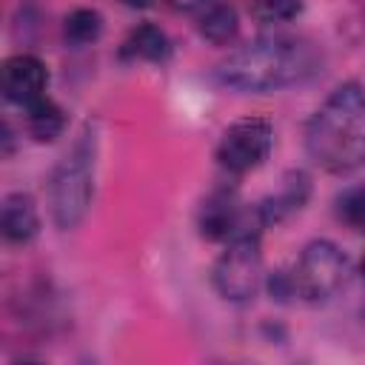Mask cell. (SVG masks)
I'll use <instances>...</instances> for the list:
<instances>
[{
    "label": "cell",
    "instance_id": "6da1fadb",
    "mask_svg": "<svg viewBox=\"0 0 365 365\" xmlns=\"http://www.w3.org/2000/svg\"><path fill=\"white\" fill-rule=\"evenodd\" d=\"M319 66L322 54L311 40L271 34L231 51L214 77L237 91H279L311 80Z\"/></svg>",
    "mask_w": 365,
    "mask_h": 365
},
{
    "label": "cell",
    "instance_id": "7a4b0ae2",
    "mask_svg": "<svg viewBox=\"0 0 365 365\" xmlns=\"http://www.w3.org/2000/svg\"><path fill=\"white\" fill-rule=\"evenodd\" d=\"M311 160L331 174H348L365 163V88L345 83L314 111L305 128Z\"/></svg>",
    "mask_w": 365,
    "mask_h": 365
},
{
    "label": "cell",
    "instance_id": "3957f363",
    "mask_svg": "<svg viewBox=\"0 0 365 365\" xmlns=\"http://www.w3.org/2000/svg\"><path fill=\"white\" fill-rule=\"evenodd\" d=\"M94 197V140L83 134L60 160L48 180V208L57 228L68 231L83 222Z\"/></svg>",
    "mask_w": 365,
    "mask_h": 365
},
{
    "label": "cell",
    "instance_id": "277c9868",
    "mask_svg": "<svg viewBox=\"0 0 365 365\" xmlns=\"http://www.w3.org/2000/svg\"><path fill=\"white\" fill-rule=\"evenodd\" d=\"M297 297L328 299L348 279V257L328 240H314L302 248L297 265L291 268Z\"/></svg>",
    "mask_w": 365,
    "mask_h": 365
},
{
    "label": "cell",
    "instance_id": "5b68a950",
    "mask_svg": "<svg viewBox=\"0 0 365 365\" xmlns=\"http://www.w3.org/2000/svg\"><path fill=\"white\" fill-rule=\"evenodd\" d=\"M211 282L222 299L245 302L251 299L262 285V251L259 237L234 240L225 245V251L217 257Z\"/></svg>",
    "mask_w": 365,
    "mask_h": 365
},
{
    "label": "cell",
    "instance_id": "8992f818",
    "mask_svg": "<svg viewBox=\"0 0 365 365\" xmlns=\"http://www.w3.org/2000/svg\"><path fill=\"white\" fill-rule=\"evenodd\" d=\"M274 145V125L265 117H242L234 120L217 145V160L231 174H248L259 168Z\"/></svg>",
    "mask_w": 365,
    "mask_h": 365
},
{
    "label": "cell",
    "instance_id": "52a82bcc",
    "mask_svg": "<svg viewBox=\"0 0 365 365\" xmlns=\"http://www.w3.org/2000/svg\"><path fill=\"white\" fill-rule=\"evenodd\" d=\"M48 71L34 54H14L3 63V97L17 106H29L46 94Z\"/></svg>",
    "mask_w": 365,
    "mask_h": 365
},
{
    "label": "cell",
    "instance_id": "ba28073f",
    "mask_svg": "<svg viewBox=\"0 0 365 365\" xmlns=\"http://www.w3.org/2000/svg\"><path fill=\"white\" fill-rule=\"evenodd\" d=\"M0 228L9 242H29L37 237L40 214H37L31 194H23V191L6 194V200L0 205Z\"/></svg>",
    "mask_w": 365,
    "mask_h": 365
},
{
    "label": "cell",
    "instance_id": "9c48e42d",
    "mask_svg": "<svg viewBox=\"0 0 365 365\" xmlns=\"http://www.w3.org/2000/svg\"><path fill=\"white\" fill-rule=\"evenodd\" d=\"M171 54V43L165 37L163 29L143 23L137 29L128 31V37L120 46V57L123 60H143V63H163Z\"/></svg>",
    "mask_w": 365,
    "mask_h": 365
},
{
    "label": "cell",
    "instance_id": "30bf717a",
    "mask_svg": "<svg viewBox=\"0 0 365 365\" xmlns=\"http://www.w3.org/2000/svg\"><path fill=\"white\" fill-rule=\"evenodd\" d=\"M308 191H311L308 177H305L302 171H291V174L282 180L279 191L259 202V211H262L265 222H277V220L288 217L291 211L302 208V202L308 200Z\"/></svg>",
    "mask_w": 365,
    "mask_h": 365
},
{
    "label": "cell",
    "instance_id": "8fae6325",
    "mask_svg": "<svg viewBox=\"0 0 365 365\" xmlns=\"http://www.w3.org/2000/svg\"><path fill=\"white\" fill-rule=\"evenodd\" d=\"M26 128L37 143H51L66 128V114L51 97H40L26 106Z\"/></svg>",
    "mask_w": 365,
    "mask_h": 365
},
{
    "label": "cell",
    "instance_id": "7c38bea8",
    "mask_svg": "<svg viewBox=\"0 0 365 365\" xmlns=\"http://www.w3.org/2000/svg\"><path fill=\"white\" fill-rule=\"evenodd\" d=\"M197 29L208 43L225 46L237 37V11L228 3H205L197 17Z\"/></svg>",
    "mask_w": 365,
    "mask_h": 365
},
{
    "label": "cell",
    "instance_id": "4fadbf2b",
    "mask_svg": "<svg viewBox=\"0 0 365 365\" xmlns=\"http://www.w3.org/2000/svg\"><path fill=\"white\" fill-rule=\"evenodd\" d=\"M103 34V14L97 9H74L63 20V37L71 46H88Z\"/></svg>",
    "mask_w": 365,
    "mask_h": 365
},
{
    "label": "cell",
    "instance_id": "5bb4252c",
    "mask_svg": "<svg viewBox=\"0 0 365 365\" xmlns=\"http://www.w3.org/2000/svg\"><path fill=\"white\" fill-rule=\"evenodd\" d=\"M336 217L354 228V231H365V185H354L345 188L336 197Z\"/></svg>",
    "mask_w": 365,
    "mask_h": 365
},
{
    "label": "cell",
    "instance_id": "9a60e30c",
    "mask_svg": "<svg viewBox=\"0 0 365 365\" xmlns=\"http://www.w3.org/2000/svg\"><path fill=\"white\" fill-rule=\"evenodd\" d=\"M302 11V0H251V17L259 23H288Z\"/></svg>",
    "mask_w": 365,
    "mask_h": 365
},
{
    "label": "cell",
    "instance_id": "2e32d148",
    "mask_svg": "<svg viewBox=\"0 0 365 365\" xmlns=\"http://www.w3.org/2000/svg\"><path fill=\"white\" fill-rule=\"evenodd\" d=\"M168 3H171L174 9H185V11H188V9H200V6H205L208 0H168Z\"/></svg>",
    "mask_w": 365,
    "mask_h": 365
},
{
    "label": "cell",
    "instance_id": "e0dca14e",
    "mask_svg": "<svg viewBox=\"0 0 365 365\" xmlns=\"http://www.w3.org/2000/svg\"><path fill=\"white\" fill-rule=\"evenodd\" d=\"M120 3H125V6H145L148 0H120Z\"/></svg>",
    "mask_w": 365,
    "mask_h": 365
},
{
    "label": "cell",
    "instance_id": "ac0fdd59",
    "mask_svg": "<svg viewBox=\"0 0 365 365\" xmlns=\"http://www.w3.org/2000/svg\"><path fill=\"white\" fill-rule=\"evenodd\" d=\"M359 271H362V277H365V254H362V262H359Z\"/></svg>",
    "mask_w": 365,
    "mask_h": 365
}]
</instances>
